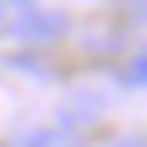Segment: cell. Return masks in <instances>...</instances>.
Listing matches in <instances>:
<instances>
[{"label": "cell", "instance_id": "cell-3", "mask_svg": "<svg viewBox=\"0 0 147 147\" xmlns=\"http://www.w3.org/2000/svg\"><path fill=\"white\" fill-rule=\"evenodd\" d=\"M16 147H71V136L65 131H27Z\"/></svg>", "mask_w": 147, "mask_h": 147}, {"label": "cell", "instance_id": "cell-2", "mask_svg": "<svg viewBox=\"0 0 147 147\" xmlns=\"http://www.w3.org/2000/svg\"><path fill=\"white\" fill-rule=\"evenodd\" d=\"M120 82H125V87H147V49H136V55L120 65Z\"/></svg>", "mask_w": 147, "mask_h": 147}, {"label": "cell", "instance_id": "cell-1", "mask_svg": "<svg viewBox=\"0 0 147 147\" xmlns=\"http://www.w3.org/2000/svg\"><path fill=\"white\" fill-rule=\"evenodd\" d=\"M60 33H65V22L55 11H33V16L16 22V38H60Z\"/></svg>", "mask_w": 147, "mask_h": 147}, {"label": "cell", "instance_id": "cell-4", "mask_svg": "<svg viewBox=\"0 0 147 147\" xmlns=\"http://www.w3.org/2000/svg\"><path fill=\"white\" fill-rule=\"evenodd\" d=\"M98 109H104V104H98L93 93H82V98H76V109H65V125H71V120H98Z\"/></svg>", "mask_w": 147, "mask_h": 147}, {"label": "cell", "instance_id": "cell-5", "mask_svg": "<svg viewBox=\"0 0 147 147\" xmlns=\"http://www.w3.org/2000/svg\"><path fill=\"white\" fill-rule=\"evenodd\" d=\"M0 5H33V0H0Z\"/></svg>", "mask_w": 147, "mask_h": 147}, {"label": "cell", "instance_id": "cell-6", "mask_svg": "<svg viewBox=\"0 0 147 147\" xmlns=\"http://www.w3.org/2000/svg\"><path fill=\"white\" fill-rule=\"evenodd\" d=\"M120 147H147V142H120Z\"/></svg>", "mask_w": 147, "mask_h": 147}]
</instances>
